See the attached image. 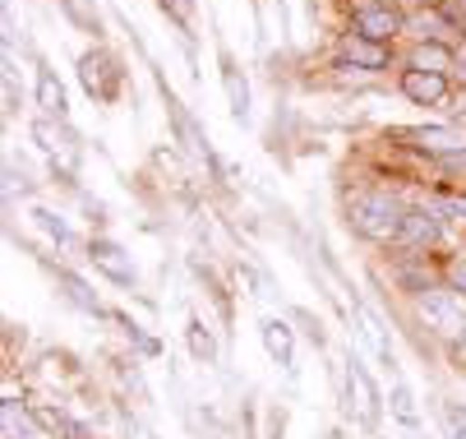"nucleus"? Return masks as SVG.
<instances>
[{"label":"nucleus","instance_id":"f257e3e1","mask_svg":"<svg viewBox=\"0 0 466 439\" xmlns=\"http://www.w3.org/2000/svg\"><path fill=\"white\" fill-rule=\"evenodd\" d=\"M347 222H351V231H360L370 240H397V231H402V222H407V209L383 190H370V195L351 199Z\"/></svg>","mask_w":466,"mask_h":439},{"label":"nucleus","instance_id":"f03ea898","mask_svg":"<svg viewBox=\"0 0 466 439\" xmlns=\"http://www.w3.org/2000/svg\"><path fill=\"white\" fill-rule=\"evenodd\" d=\"M88 260L97 264V273H106L111 282H120V287H135V260L125 255V250L116 245V240H93L88 245Z\"/></svg>","mask_w":466,"mask_h":439},{"label":"nucleus","instance_id":"7ed1b4c3","mask_svg":"<svg viewBox=\"0 0 466 439\" xmlns=\"http://www.w3.org/2000/svg\"><path fill=\"white\" fill-rule=\"evenodd\" d=\"M420 315L430 320V329H439V333H466V320H461V310H457V301L448 296V291H425L420 296Z\"/></svg>","mask_w":466,"mask_h":439},{"label":"nucleus","instance_id":"20e7f679","mask_svg":"<svg viewBox=\"0 0 466 439\" xmlns=\"http://www.w3.org/2000/svg\"><path fill=\"white\" fill-rule=\"evenodd\" d=\"M351 33H360V37H374V42H388L392 33H402V15H397L392 5H360V10H356V24H351Z\"/></svg>","mask_w":466,"mask_h":439},{"label":"nucleus","instance_id":"39448f33","mask_svg":"<svg viewBox=\"0 0 466 439\" xmlns=\"http://www.w3.org/2000/svg\"><path fill=\"white\" fill-rule=\"evenodd\" d=\"M407 139H416V148L443 153V158L466 153V130H461V125H430V130H407Z\"/></svg>","mask_w":466,"mask_h":439},{"label":"nucleus","instance_id":"423d86ee","mask_svg":"<svg viewBox=\"0 0 466 439\" xmlns=\"http://www.w3.org/2000/svg\"><path fill=\"white\" fill-rule=\"evenodd\" d=\"M79 79H84L88 97H111V93H116V70H111V60H106L102 51L79 56Z\"/></svg>","mask_w":466,"mask_h":439},{"label":"nucleus","instance_id":"0eeeda50","mask_svg":"<svg viewBox=\"0 0 466 439\" xmlns=\"http://www.w3.org/2000/svg\"><path fill=\"white\" fill-rule=\"evenodd\" d=\"M258 338H263V347H268V356L278 361V365H296V333H291V324L287 320H263L258 324Z\"/></svg>","mask_w":466,"mask_h":439},{"label":"nucleus","instance_id":"6e6552de","mask_svg":"<svg viewBox=\"0 0 466 439\" xmlns=\"http://www.w3.org/2000/svg\"><path fill=\"white\" fill-rule=\"evenodd\" d=\"M402 93L416 102V107H434L448 97V79L443 75H430V70H407L402 75Z\"/></svg>","mask_w":466,"mask_h":439},{"label":"nucleus","instance_id":"1a4fd4ad","mask_svg":"<svg viewBox=\"0 0 466 439\" xmlns=\"http://www.w3.org/2000/svg\"><path fill=\"white\" fill-rule=\"evenodd\" d=\"M342 60H351V66H360V70H383V66H388V46L374 42V37L347 33V37H342Z\"/></svg>","mask_w":466,"mask_h":439},{"label":"nucleus","instance_id":"9d476101","mask_svg":"<svg viewBox=\"0 0 466 439\" xmlns=\"http://www.w3.org/2000/svg\"><path fill=\"white\" fill-rule=\"evenodd\" d=\"M37 107L46 111V120H65V111H70V102H65V84L46 66H37Z\"/></svg>","mask_w":466,"mask_h":439},{"label":"nucleus","instance_id":"9b49d317","mask_svg":"<svg viewBox=\"0 0 466 439\" xmlns=\"http://www.w3.org/2000/svg\"><path fill=\"white\" fill-rule=\"evenodd\" d=\"M397 240H402V245H434V240H439V218H434V209L407 213V222H402V231H397Z\"/></svg>","mask_w":466,"mask_h":439},{"label":"nucleus","instance_id":"f8f14e48","mask_svg":"<svg viewBox=\"0 0 466 439\" xmlns=\"http://www.w3.org/2000/svg\"><path fill=\"white\" fill-rule=\"evenodd\" d=\"M347 380H351V393L360 398V416L374 425V421H379V393H374V384H370V374H365L360 356H351V361H347Z\"/></svg>","mask_w":466,"mask_h":439},{"label":"nucleus","instance_id":"ddd939ff","mask_svg":"<svg viewBox=\"0 0 466 439\" xmlns=\"http://www.w3.org/2000/svg\"><path fill=\"white\" fill-rule=\"evenodd\" d=\"M222 88H227V107H231V116L245 120V116H249V84H245V75L236 70V60H222Z\"/></svg>","mask_w":466,"mask_h":439},{"label":"nucleus","instance_id":"4468645a","mask_svg":"<svg viewBox=\"0 0 466 439\" xmlns=\"http://www.w3.org/2000/svg\"><path fill=\"white\" fill-rule=\"evenodd\" d=\"M33 139H37L51 158H70V153H75V139H70V135H60L51 120H33Z\"/></svg>","mask_w":466,"mask_h":439},{"label":"nucleus","instance_id":"2eb2a0df","mask_svg":"<svg viewBox=\"0 0 466 439\" xmlns=\"http://www.w3.org/2000/svg\"><path fill=\"white\" fill-rule=\"evenodd\" d=\"M452 66V56L439 46V42H420L416 51H411V70H430V75H443Z\"/></svg>","mask_w":466,"mask_h":439},{"label":"nucleus","instance_id":"dca6fc26","mask_svg":"<svg viewBox=\"0 0 466 439\" xmlns=\"http://www.w3.org/2000/svg\"><path fill=\"white\" fill-rule=\"evenodd\" d=\"M392 416H397V421H402L407 430H416V425H420V412H416V398H411V389H407L402 380H397V374H392Z\"/></svg>","mask_w":466,"mask_h":439},{"label":"nucleus","instance_id":"f3484780","mask_svg":"<svg viewBox=\"0 0 466 439\" xmlns=\"http://www.w3.org/2000/svg\"><path fill=\"white\" fill-rule=\"evenodd\" d=\"M0 416H5V439H37V430H33L28 412H19V403H15V398H5Z\"/></svg>","mask_w":466,"mask_h":439},{"label":"nucleus","instance_id":"a211bd4d","mask_svg":"<svg viewBox=\"0 0 466 439\" xmlns=\"http://www.w3.org/2000/svg\"><path fill=\"white\" fill-rule=\"evenodd\" d=\"M185 338H189V352H194L198 361H213V356H218V342H213V333H208L204 324H198V320H189Z\"/></svg>","mask_w":466,"mask_h":439},{"label":"nucleus","instance_id":"6ab92c4d","mask_svg":"<svg viewBox=\"0 0 466 439\" xmlns=\"http://www.w3.org/2000/svg\"><path fill=\"white\" fill-rule=\"evenodd\" d=\"M60 287H65V296H70L75 305H84V310H93V315H102V301H97L75 273H60Z\"/></svg>","mask_w":466,"mask_h":439},{"label":"nucleus","instance_id":"aec40b11","mask_svg":"<svg viewBox=\"0 0 466 439\" xmlns=\"http://www.w3.org/2000/svg\"><path fill=\"white\" fill-rule=\"evenodd\" d=\"M33 218H37V227H42L51 240H60V245H70V240H75V231H70V222H65V218H56V213H46V209H37Z\"/></svg>","mask_w":466,"mask_h":439},{"label":"nucleus","instance_id":"412c9836","mask_svg":"<svg viewBox=\"0 0 466 439\" xmlns=\"http://www.w3.org/2000/svg\"><path fill=\"white\" fill-rule=\"evenodd\" d=\"M443 425H448V439H466V407L448 403L443 407Z\"/></svg>","mask_w":466,"mask_h":439},{"label":"nucleus","instance_id":"4be33fe9","mask_svg":"<svg viewBox=\"0 0 466 439\" xmlns=\"http://www.w3.org/2000/svg\"><path fill=\"white\" fill-rule=\"evenodd\" d=\"M448 282H452V291H466V255L448 264Z\"/></svg>","mask_w":466,"mask_h":439},{"label":"nucleus","instance_id":"5701e85b","mask_svg":"<svg viewBox=\"0 0 466 439\" xmlns=\"http://www.w3.org/2000/svg\"><path fill=\"white\" fill-rule=\"evenodd\" d=\"M411 28H416V33H420V37H430V33H439V28H443V24H439V19H434V15H416V19H411Z\"/></svg>","mask_w":466,"mask_h":439},{"label":"nucleus","instance_id":"b1692460","mask_svg":"<svg viewBox=\"0 0 466 439\" xmlns=\"http://www.w3.org/2000/svg\"><path fill=\"white\" fill-rule=\"evenodd\" d=\"M176 5H180V10H194V0H176Z\"/></svg>","mask_w":466,"mask_h":439},{"label":"nucleus","instance_id":"393cba45","mask_svg":"<svg viewBox=\"0 0 466 439\" xmlns=\"http://www.w3.org/2000/svg\"><path fill=\"white\" fill-rule=\"evenodd\" d=\"M461 338H466V333H461Z\"/></svg>","mask_w":466,"mask_h":439}]
</instances>
